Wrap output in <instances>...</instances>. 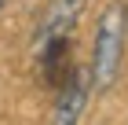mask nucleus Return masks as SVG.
<instances>
[{"instance_id":"f257e3e1","label":"nucleus","mask_w":128,"mask_h":125,"mask_svg":"<svg viewBox=\"0 0 128 125\" xmlns=\"http://www.w3.org/2000/svg\"><path fill=\"white\" fill-rule=\"evenodd\" d=\"M124 33H128L124 4L114 0V4L102 8L99 26H95V52H92V74H88V81L99 88V92L114 88V81L121 77V63H124Z\"/></svg>"},{"instance_id":"20e7f679","label":"nucleus","mask_w":128,"mask_h":125,"mask_svg":"<svg viewBox=\"0 0 128 125\" xmlns=\"http://www.w3.org/2000/svg\"><path fill=\"white\" fill-rule=\"evenodd\" d=\"M4 4H8V0H0V11H4Z\"/></svg>"},{"instance_id":"f03ea898","label":"nucleus","mask_w":128,"mask_h":125,"mask_svg":"<svg viewBox=\"0 0 128 125\" xmlns=\"http://www.w3.org/2000/svg\"><path fill=\"white\" fill-rule=\"evenodd\" d=\"M80 11H84V0H51L44 19H40V29H37V48H44L48 40L70 37V29L77 26Z\"/></svg>"},{"instance_id":"7ed1b4c3","label":"nucleus","mask_w":128,"mask_h":125,"mask_svg":"<svg viewBox=\"0 0 128 125\" xmlns=\"http://www.w3.org/2000/svg\"><path fill=\"white\" fill-rule=\"evenodd\" d=\"M88 92H92L88 74H73L70 77V85L62 88V96H59V107H55V125H80L84 107H88Z\"/></svg>"}]
</instances>
